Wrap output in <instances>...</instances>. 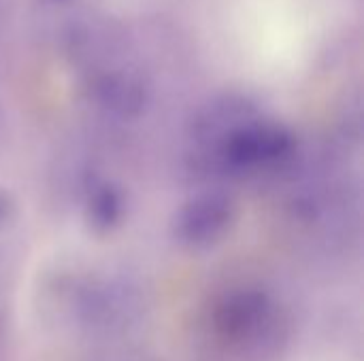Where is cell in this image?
<instances>
[{
	"label": "cell",
	"instance_id": "cell-1",
	"mask_svg": "<svg viewBox=\"0 0 364 361\" xmlns=\"http://www.w3.org/2000/svg\"><path fill=\"white\" fill-rule=\"evenodd\" d=\"M203 334L218 360L271 361L286 345L288 321L264 289L241 287L211 302Z\"/></svg>",
	"mask_w": 364,
	"mask_h": 361
}]
</instances>
